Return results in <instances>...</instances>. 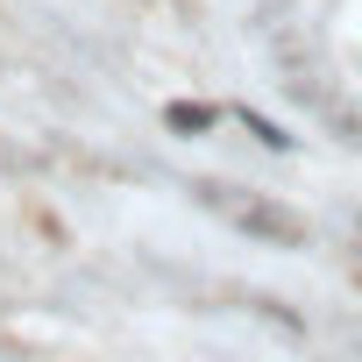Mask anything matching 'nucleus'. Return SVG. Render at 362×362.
<instances>
[{
  "label": "nucleus",
  "instance_id": "f257e3e1",
  "mask_svg": "<svg viewBox=\"0 0 362 362\" xmlns=\"http://www.w3.org/2000/svg\"><path fill=\"white\" fill-rule=\"evenodd\" d=\"M214 206H228V199H214ZM228 214H235V221H242L249 235H263V242H284V249H291V242L305 235V228H298V221H291L284 206H263V199H249V206H228Z\"/></svg>",
  "mask_w": 362,
  "mask_h": 362
},
{
  "label": "nucleus",
  "instance_id": "7ed1b4c3",
  "mask_svg": "<svg viewBox=\"0 0 362 362\" xmlns=\"http://www.w3.org/2000/svg\"><path fill=\"white\" fill-rule=\"evenodd\" d=\"M242 128H249V135H256L263 149H291V135H284V128H277L270 114H249V107H242Z\"/></svg>",
  "mask_w": 362,
  "mask_h": 362
},
{
  "label": "nucleus",
  "instance_id": "f03ea898",
  "mask_svg": "<svg viewBox=\"0 0 362 362\" xmlns=\"http://www.w3.org/2000/svg\"><path fill=\"white\" fill-rule=\"evenodd\" d=\"M214 121H221V114H214L206 100H170V107H163V128H170V135H206Z\"/></svg>",
  "mask_w": 362,
  "mask_h": 362
}]
</instances>
